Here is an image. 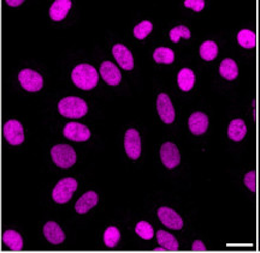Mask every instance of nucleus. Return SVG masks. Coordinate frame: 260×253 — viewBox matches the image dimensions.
I'll return each mask as SVG.
<instances>
[{"mask_svg": "<svg viewBox=\"0 0 260 253\" xmlns=\"http://www.w3.org/2000/svg\"><path fill=\"white\" fill-rule=\"evenodd\" d=\"M74 84L82 90H92L99 80L98 71L89 64H80L71 72Z\"/></svg>", "mask_w": 260, "mask_h": 253, "instance_id": "1", "label": "nucleus"}, {"mask_svg": "<svg viewBox=\"0 0 260 253\" xmlns=\"http://www.w3.org/2000/svg\"><path fill=\"white\" fill-rule=\"evenodd\" d=\"M58 111L65 118L80 119L88 112V106L84 100L76 96H68L58 103Z\"/></svg>", "mask_w": 260, "mask_h": 253, "instance_id": "2", "label": "nucleus"}, {"mask_svg": "<svg viewBox=\"0 0 260 253\" xmlns=\"http://www.w3.org/2000/svg\"><path fill=\"white\" fill-rule=\"evenodd\" d=\"M51 156L56 166L63 170L73 167L76 162V152L68 144H58L51 149Z\"/></svg>", "mask_w": 260, "mask_h": 253, "instance_id": "3", "label": "nucleus"}, {"mask_svg": "<svg viewBox=\"0 0 260 253\" xmlns=\"http://www.w3.org/2000/svg\"><path fill=\"white\" fill-rule=\"evenodd\" d=\"M76 190L77 181L74 178H64V179L58 181L56 187L52 191V198L58 204H65L71 199Z\"/></svg>", "mask_w": 260, "mask_h": 253, "instance_id": "4", "label": "nucleus"}, {"mask_svg": "<svg viewBox=\"0 0 260 253\" xmlns=\"http://www.w3.org/2000/svg\"><path fill=\"white\" fill-rule=\"evenodd\" d=\"M18 80L21 86L23 87V89L30 93L39 92L44 86V79H42L41 74L30 69L22 70L18 73Z\"/></svg>", "mask_w": 260, "mask_h": 253, "instance_id": "5", "label": "nucleus"}, {"mask_svg": "<svg viewBox=\"0 0 260 253\" xmlns=\"http://www.w3.org/2000/svg\"><path fill=\"white\" fill-rule=\"evenodd\" d=\"M3 135L11 145H19L24 142L23 126L17 120H9L3 128Z\"/></svg>", "mask_w": 260, "mask_h": 253, "instance_id": "6", "label": "nucleus"}, {"mask_svg": "<svg viewBox=\"0 0 260 253\" xmlns=\"http://www.w3.org/2000/svg\"><path fill=\"white\" fill-rule=\"evenodd\" d=\"M160 158L162 164L169 170L176 168L181 162V155L176 145L171 142H167L160 148Z\"/></svg>", "mask_w": 260, "mask_h": 253, "instance_id": "7", "label": "nucleus"}, {"mask_svg": "<svg viewBox=\"0 0 260 253\" xmlns=\"http://www.w3.org/2000/svg\"><path fill=\"white\" fill-rule=\"evenodd\" d=\"M124 148L132 160H138L141 155V138L135 129H129L125 132Z\"/></svg>", "mask_w": 260, "mask_h": 253, "instance_id": "8", "label": "nucleus"}, {"mask_svg": "<svg viewBox=\"0 0 260 253\" xmlns=\"http://www.w3.org/2000/svg\"><path fill=\"white\" fill-rule=\"evenodd\" d=\"M63 134L68 139L74 142H86L90 138L89 129L79 122H69L65 125Z\"/></svg>", "mask_w": 260, "mask_h": 253, "instance_id": "9", "label": "nucleus"}, {"mask_svg": "<svg viewBox=\"0 0 260 253\" xmlns=\"http://www.w3.org/2000/svg\"><path fill=\"white\" fill-rule=\"evenodd\" d=\"M158 114L165 124H172L175 120V108L172 106L170 97L167 94H159L157 100Z\"/></svg>", "mask_w": 260, "mask_h": 253, "instance_id": "10", "label": "nucleus"}, {"mask_svg": "<svg viewBox=\"0 0 260 253\" xmlns=\"http://www.w3.org/2000/svg\"><path fill=\"white\" fill-rule=\"evenodd\" d=\"M158 217L164 226H167L170 229H182L183 227V220L175 210L170 207L162 206L158 210Z\"/></svg>", "mask_w": 260, "mask_h": 253, "instance_id": "11", "label": "nucleus"}, {"mask_svg": "<svg viewBox=\"0 0 260 253\" xmlns=\"http://www.w3.org/2000/svg\"><path fill=\"white\" fill-rule=\"evenodd\" d=\"M112 54L117 60V63L119 64V66L123 70L130 71L134 67V59H133V54L124 45L117 44L112 47Z\"/></svg>", "mask_w": 260, "mask_h": 253, "instance_id": "12", "label": "nucleus"}, {"mask_svg": "<svg viewBox=\"0 0 260 253\" xmlns=\"http://www.w3.org/2000/svg\"><path fill=\"white\" fill-rule=\"evenodd\" d=\"M100 76L109 86H118L122 80L121 71L111 61H104L100 65Z\"/></svg>", "mask_w": 260, "mask_h": 253, "instance_id": "13", "label": "nucleus"}, {"mask_svg": "<svg viewBox=\"0 0 260 253\" xmlns=\"http://www.w3.org/2000/svg\"><path fill=\"white\" fill-rule=\"evenodd\" d=\"M44 235L48 242L53 245H59L65 240V233L57 222L50 221L44 226Z\"/></svg>", "mask_w": 260, "mask_h": 253, "instance_id": "14", "label": "nucleus"}, {"mask_svg": "<svg viewBox=\"0 0 260 253\" xmlns=\"http://www.w3.org/2000/svg\"><path fill=\"white\" fill-rule=\"evenodd\" d=\"M188 126H189L191 134L203 135L206 132L207 128H209V118H207L206 114L201 112L193 113L189 120H188Z\"/></svg>", "mask_w": 260, "mask_h": 253, "instance_id": "15", "label": "nucleus"}, {"mask_svg": "<svg viewBox=\"0 0 260 253\" xmlns=\"http://www.w3.org/2000/svg\"><path fill=\"white\" fill-rule=\"evenodd\" d=\"M99 197L94 191H89V192L84 193L82 197L77 200L75 204V210L79 214H86L88 213L90 209H93L94 206L98 204Z\"/></svg>", "mask_w": 260, "mask_h": 253, "instance_id": "16", "label": "nucleus"}, {"mask_svg": "<svg viewBox=\"0 0 260 253\" xmlns=\"http://www.w3.org/2000/svg\"><path fill=\"white\" fill-rule=\"evenodd\" d=\"M71 9L70 0H56L50 8V17L53 21L59 22L67 17L68 12Z\"/></svg>", "mask_w": 260, "mask_h": 253, "instance_id": "17", "label": "nucleus"}, {"mask_svg": "<svg viewBox=\"0 0 260 253\" xmlns=\"http://www.w3.org/2000/svg\"><path fill=\"white\" fill-rule=\"evenodd\" d=\"M3 242L12 251H21L23 248V239L16 230H5L3 234Z\"/></svg>", "mask_w": 260, "mask_h": 253, "instance_id": "18", "label": "nucleus"}, {"mask_svg": "<svg viewBox=\"0 0 260 253\" xmlns=\"http://www.w3.org/2000/svg\"><path fill=\"white\" fill-rule=\"evenodd\" d=\"M247 134V128L245 121L241 119H235L233 120L229 124V128H228V136H229L230 139L235 142H240L245 138Z\"/></svg>", "mask_w": 260, "mask_h": 253, "instance_id": "19", "label": "nucleus"}, {"mask_svg": "<svg viewBox=\"0 0 260 253\" xmlns=\"http://www.w3.org/2000/svg\"><path fill=\"white\" fill-rule=\"evenodd\" d=\"M219 73L223 78H225L228 80L236 79L237 74H239V69H237V65L235 61L230 59V58L224 59L222 63H220Z\"/></svg>", "mask_w": 260, "mask_h": 253, "instance_id": "20", "label": "nucleus"}, {"mask_svg": "<svg viewBox=\"0 0 260 253\" xmlns=\"http://www.w3.org/2000/svg\"><path fill=\"white\" fill-rule=\"evenodd\" d=\"M177 83L181 90L189 92L195 83V74L190 69H182L177 74Z\"/></svg>", "mask_w": 260, "mask_h": 253, "instance_id": "21", "label": "nucleus"}, {"mask_svg": "<svg viewBox=\"0 0 260 253\" xmlns=\"http://www.w3.org/2000/svg\"><path fill=\"white\" fill-rule=\"evenodd\" d=\"M157 240L159 245L164 249H168V251H177L178 249V242L176 238L170 233L165 232V230H158Z\"/></svg>", "mask_w": 260, "mask_h": 253, "instance_id": "22", "label": "nucleus"}, {"mask_svg": "<svg viewBox=\"0 0 260 253\" xmlns=\"http://www.w3.org/2000/svg\"><path fill=\"white\" fill-rule=\"evenodd\" d=\"M200 57L204 60L211 61L216 59L217 54H218V46H217L216 42L213 41H205L204 44H201L200 46Z\"/></svg>", "mask_w": 260, "mask_h": 253, "instance_id": "23", "label": "nucleus"}, {"mask_svg": "<svg viewBox=\"0 0 260 253\" xmlns=\"http://www.w3.org/2000/svg\"><path fill=\"white\" fill-rule=\"evenodd\" d=\"M153 59L158 64H172L175 60V53L168 47H158L153 53Z\"/></svg>", "mask_w": 260, "mask_h": 253, "instance_id": "24", "label": "nucleus"}, {"mask_svg": "<svg viewBox=\"0 0 260 253\" xmlns=\"http://www.w3.org/2000/svg\"><path fill=\"white\" fill-rule=\"evenodd\" d=\"M237 41L243 48H254L256 45L255 34L248 29H243L237 34Z\"/></svg>", "mask_w": 260, "mask_h": 253, "instance_id": "25", "label": "nucleus"}, {"mask_svg": "<svg viewBox=\"0 0 260 253\" xmlns=\"http://www.w3.org/2000/svg\"><path fill=\"white\" fill-rule=\"evenodd\" d=\"M119 239H121V233H119L118 228H116V227L106 228L105 233H104V242H105L107 247H116L117 244L119 242Z\"/></svg>", "mask_w": 260, "mask_h": 253, "instance_id": "26", "label": "nucleus"}, {"mask_svg": "<svg viewBox=\"0 0 260 253\" xmlns=\"http://www.w3.org/2000/svg\"><path fill=\"white\" fill-rule=\"evenodd\" d=\"M135 233L140 236V238L145 240H151L154 236L153 227L146 221H140L138 225H136Z\"/></svg>", "mask_w": 260, "mask_h": 253, "instance_id": "27", "label": "nucleus"}, {"mask_svg": "<svg viewBox=\"0 0 260 253\" xmlns=\"http://www.w3.org/2000/svg\"><path fill=\"white\" fill-rule=\"evenodd\" d=\"M152 30H153V24L149 21H144L134 28V36L138 40H144V38H146L151 34Z\"/></svg>", "mask_w": 260, "mask_h": 253, "instance_id": "28", "label": "nucleus"}, {"mask_svg": "<svg viewBox=\"0 0 260 253\" xmlns=\"http://www.w3.org/2000/svg\"><path fill=\"white\" fill-rule=\"evenodd\" d=\"M169 35H170L171 41L175 42V44H177L181 37L187 38V40L188 38H190V30L187 27H184V25H178V27L171 29L170 34Z\"/></svg>", "mask_w": 260, "mask_h": 253, "instance_id": "29", "label": "nucleus"}, {"mask_svg": "<svg viewBox=\"0 0 260 253\" xmlns=\"http://www.w3.org/2000/svg\"><path fill=\"white\" fill-rule=\"evenodd\" d=\"M184 6H186V8L193 9L194 11L199 12L204 9L205 2L204 0H186V2H184Z\"/></svg>", "mask_w": 260, "mask_h": 253, "instance_id": "30", "label": "nucleus"}, {"mask_svg": "<svg viewBox=\"0 0 260 253\" xmlns=\"http://www.w3.org/2000/svg\"><path fill=\"white\" fill-rule=\"evenodd\" d=\"M245 183L252 191H255V173L254 172H249V173L246 175Z\"/></svg>", "mask_w": 260, "mask_h": 253, "instance_id": "31", "label": "nucleus"}, {"mask_svg": "<svg viewBox=\"0 0 260 253\" xmlns=\"http://www.w3.org/2000/svg\"><path fill=\"white\" fill-rule=\"evenodd\" d=\"M205 249H206V247H205V245L200 241V240H197V241H194L193 251H205Z\"/></svg>", "mask_w": 260, "mask_h": 253, "instance_id": "32", "label": "nucleus"}, {"mask_svg": "<svg viewBox=\"0 0 260 253\" xmlns=\"http://www.w3.org/2000/svg\"><path fill=\"white\" fill-rule=\"evenodd\" d=\"M23 0H6V4L9 6H19L23 4Z\"/></svg>", "mask_w": 260, "mask_h": 253, "instance_id": "33", "label": "nucleus"}]
</instances>
